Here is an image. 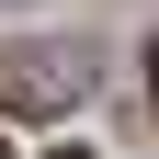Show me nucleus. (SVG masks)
<instances>
[{"mask_svg": "<svg viewBox=\"0 0 159 159\" xmlns=\"http://www.w3.org/2000/svg\"><path fill=\"white\" fill-rule=\"evenodd\" d=\"M80 80H91L80 46H0V114L11 125H46V114L80 102Z\"/></svg>", "mask_w": 159, "mask_h": 159, "instance_id": "f257e3e1", "label": "nucleus"}, {"mask_svg": "<svg viewBox=\"0 0 159 159\" xmlns=\"http://www.w3.org/2000/svg\"><path fill=\"white\" fill-rule=\"evenodd\" d=\"M148 102H159V46H148Z\"/></svg>", "mask_w": 159, "mask_h": 159, "instance_id": "f03ea898", "label": "nucleus"}, {"mask_svg": "<svg viewBox=\"0 0 159 159\" xmlns=\"http://www.w3.org/2000/svg\"><path fill=\"white\" fill-rule=\"evenodd\" d=\"M57 159H80V148H57Z\"/></svg>", "mask_w": 159, "mask_h": 159, "instance_id": "7ed1b4c3", "label": "nucleus"}]
</instances>
